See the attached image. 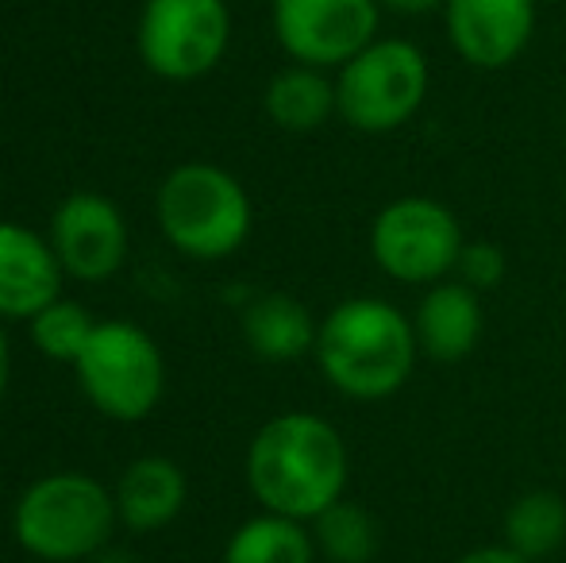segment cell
I'll use <instances>...</instances> for the list:
<instances>
[{"instance_id":"1","label":"cell","mask_w":566,"mask_h":563,"mask_svg":"<svg viewBox=\"0 0 566 563\" xmlns=\"http://www.w3.org/2000/svg\"><path fill=\"white\" fill-rule=\"evenodd\" d=\"M350 479L339 428L316 414L270 417L247 448V487L266 513L316 521L336 505Z\"/></svg>"},{"instance_id":"2","label":"cell","mask_w":566,"mask_h":563,"mask_svg":"<svg viewBox=\"0 0 566 563\" xmlns=\"http://www.w3.org/2000/svg\"><path fill=\"white\" fill-rule=\"evenodd\" d=\"M313 355L343 398L381 402L412 378L420 344L412 316L397 305L381 298H347L321 321Z\"/></svg>"},{"instance_id":"3","label":"cell","mask_w":566,"mask_h":563,"mask_svg":"<svg viewBox=\"0 0 566 563\" xmlns=\"http://www.w3.org/2000/svg\"><path fill=\"white\" fill-rule=\"evenodd\" d=\"M119 525L116 494L82 471H54L35 479L12 510V536L43 563H85L113 544Z\"/></svg>"},{"instance_id":"4","label":"cell","mask_w":566,"mask_h":563,"mask_svg":"<svg viewBox=\"0 0 566 563\" xmlns=\"http://www.w3.org/2000/svg\"><path fill=\"white\" fill-rule=\"evenodd\" d=\"M155 212L166 243L201 263L235 256L254 225L243 181L212 163L174 166L158 186Z\"/></svg>"},{"instance_id":"5","label":"cell","mask_w":566,"mask_h":563,"mask_svg":"<svg viewBox=\"0 0 566 563\" xmlns=\"http://www.w3.org/2000/svg\"><path fill=\"white\" fill-rule=\"evenodd\" d=\"M77 386L101 417L135 425L155 414L166 390V359L155 336L132 321H97L74 363Z\"/></svg>"},{"instance_id":"6","label":"cell","mask_w":566,"mask_h":563,"mask_svg":"<svg viewBox=\"0 0 566 563\" xmlns=\"http://www.w3.org/2000/svg\"><path fill=\"white\" fill-rule=\"evenodd\" d=\"M428 59L409 39H374L336 74L339 121L363 136H389L420 113L428 97Z\"/></svg>"},{"instance_id":"7","label":"cell","mask_w":566,"mask_h":563,"mask_svg":"<svg viewBox=\"0 0 566 563\" xmlns=\"http://www.w3.org/2000/svg\"><path fill=\"white\" fill-rule=\"evenodd\" d=\"M467 248L459 217L432 197H397L374 217L370 256L386 279L401 285H436L459 267Z\"/></svg>"},{"instance_id":"8","label":"cell","mask_w":566,"mask_h":563,"mask_svg":"<svg viewBox=\"0 0 566 563\" xmlns=\"http://www.w3.org/2000/svg\"><path fill=\"white\" fill-rule=\"evenodd\" d=\"M231 43L224 0H147L135 28L143 66L163 82H197L212 74Z\"/></svg>"},{"instance_id":"9","label":"cell","mask_w":566,"mask_h":563,"mask_svg":"<svg viewBox=\"0 0 566 563\" xmlns=\"http://www.w3.org/2000/svg\"><path fill=\"white\" fill-rule=\"evenodd\" d=\"M277 46L301 66H343L378 39L381 0H270Z\"/></svg>"},{"instance_id":"10","label":"cell","mask_w":566,"mask_h":563,"mask_svg":"<svg viewBox=\"0 0 566 563\" xmlns=\"http://www.w3.org/2000/svg\"><path fill=\"white\" fill-rule=\"evenodd\" d=\"M62 274L77 282H108L127 263V220L113 197L97 189H77L62 197L46 228Z\"/></svg>"},{"instance_id":"11","label":"cell","mask_w":566,"mask_h":563,"mask_svg":"<svg viewBox=\"0 0 566 563\" xmlns=\"http://www.w3.org/2000/svg\"><path fill=\"white\" fill-rule=\"evenodd\" d=\"M443 23L467 66L505 70L536 35V0H448Z\"/></svg>"},{"instance_id":"12","label":"cell","mask_w":566,"mask_h":563,"mask_svg":"<svg viewBox=\"0 0 566 563\" xmlns=\"http://www.w3.org/2000/svg\"><path fill=\"white\" fill-rule=\"evenodd\" d=\"M62 263L35 228L0 220V321H31L62 298Z\"/></svg>"},{"instance_id":"13","label":"cell","mask_w":566,"mask_h":563,"mask_svg":"<svg viewBox=\"0 0 566 563\" xmlns=\"http://www.w3.org/2000/svg\"><path fill=\"white\" fill-rule=\"evenodd\" d=\"M113 494L119 525L135 536H147L178 521V513L186 510L189 482L170 456H139L124 467Z\"/></svg>"},{"instance_id":"14","label":"cell","mask_w":566,"mask_h":563,"mask_svg":"<svg viewBox=\"0 0 566 563\" xmlns=\"http://www.w3.org/2000/svg\"><path fill=\"white\" fill-rule=\"evenodd\" d=\"M412 332H417L420 355L436 363H459L482 340V301L478 290L467 282H436L420 298L412 313Z\"/></svg>"},{"instance_id":"15","label":"cell","mask_w":566,"mask_h":563,"mask_svg":"<svg viewBox=\"0 0 566 563\" xmlns=\"http://www.w3.org/2000/svg\"><path fill=\"white\" fill-rule=\"evenodd\" d=\"M243 340L259 359L266 363H293L301 355L316 352V332L321 324L313 321L305 301L290 293H262L243 305L239 316Z\"/></svg>"},{"instance_id":"16","label":"cell","mask_w":566,"mask_h":563,"mask_svg":"<svg viewBox=\"0 0 566 563\" xmlns=\"http://www.w3.org/2000/svg\"><path fill=\"white\" fill-rule=\"evenodd\" d=\"M262 108L282 132L293 136H308V132L324 128L332 116H339L336 105V77H328L316 66H293L277 70L270 77L266 93H262Z\"/></svg>"},{"instance_id":"17","label":"cell","mask_w":566,"mask_h":563,"mask_svg":"<svg viewBox=\"0 0 566 563\" xmlns=\"http://www.w3.org/2000/svg\"><path fill=\"white\" fill-rule=\"evenodd\" d=\"M224 563H316L313 529H305V521L262 510L228 536Z\"/></svg>"},{"instance_id":"18","label":"cell","mask_w":566,"mask_h":563,"mask_svg":"<svg viewBox=\"0 0 566 563\" xmlns=\"http://www.w3.org/2000/svg\"><path fill=\"white\" fill-rule=\"evenodd\" d=\"M505 544L524 560H547L566 544V502L555 490H524L505 510Z\"/></svg>"},{"instance_id":"19","label":"cell","mask_w":566,"mask_h":563,"mask_svg":"<svg viewBox=\"0 0 566 563\" xmlns=\"http://www.w3.org/2000/svg\"><path fill=\"white\" fill-rule=\"evenodd\" d=\"M313 541L316 552L328 563H370L381 544V533L378 521L370 518V510L339 498L336 505H328L313 521Z\"/></svg>"},{"instance_id":"20","label":"cell","mask_w":566,"mask_h":563,"mask_svg":"<svg viewBox=\"0 0 566 563\" xmlns=\"http://www.w3.org/2000/svg\"><path fill=\"white\" fill-rule=\"evenodd\" d=\"M28 329H31V344H35L39 355L74 367L77 355H82L85 344H90L97 321H93V313L82 305V301L59 298V301H51L43 313L31 316Z\"/></svg>"},{"instance_id":"21","label":"cell","mask_w":566,"mask_h":563,"mask_svg":"<svg viewBox=\"0 0 566 563\" xmlns=\"http://www.w3.org/2000/svg\"><path fill=\"white\" fill-rule=\"evenodd\" d=\"M454 271L462 274V282L470 290H493L501 279H505V256H501L497 243L490 240H470L459 256V267Z\"/></svg>"},{"instance_id":"22","label":"cell","mask_w":566,"mask_h":563,"mask_svg":"<svg viewBox=\"0 0 566 563\" xmlns=\"http://www.w3.org/2000/svg\"><path fill=\"white\" fill-rule=\"evenodd\" d=\"M454 563H532V560H524L521 552H513L509 544H482V549L462 552Z\"/></svg>"},{"instance_id":"23","label":"cell","mask_w":566,"mask_h":563,"mask_svg":"<svg viewBox=\"0 0 566 563\" xmlns=\"http://www.w3.org/2000/svg\"><path fill=\"white\" fill-rule=\"evenodd\" d=\"M448 0H381V8L397 15H428V12H443Z\"/></svg>"},{"instance_id":"24","label":"cell","mask_w":566,"mask_h":563,"mask_svg":"<svg viewBox=\"0 0 566 563\" xmlns=\"http://www.w3.org/2000/svg\"><path fill=\"white\" fill-rule=\"evenodd\" d=\"M8 378H12V347H8V336H4V321H0V402H4Z\"/></svg>"},{"instance_id":"25","label":"cell","mask_w":566,"mask_h":563,"mask_svg":"<svg viewBox=\"0 0 566 563\" xmlns=\"http://www.w3.org/2000/svg\"><path fill=\"white\" fill-rule=\"evenodd\" d=\"M93 563H139V560H135L127 549H113V544H108V549L101 552V556H93Z\"/></svg>"}]
</instances>
